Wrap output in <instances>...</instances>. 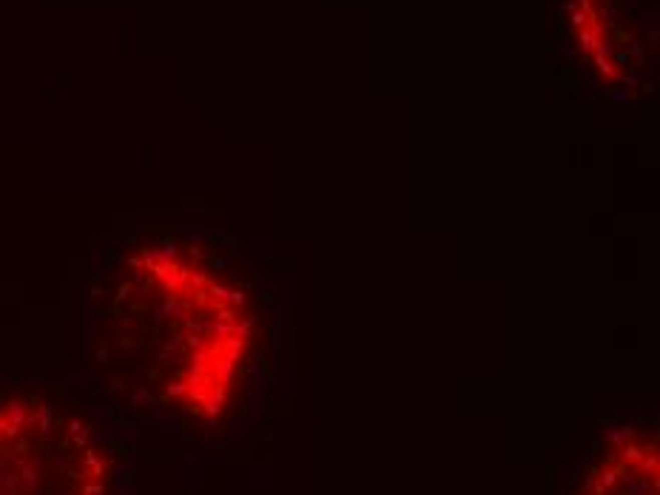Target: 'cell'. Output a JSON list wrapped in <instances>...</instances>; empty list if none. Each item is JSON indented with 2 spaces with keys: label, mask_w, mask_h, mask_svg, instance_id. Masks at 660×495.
Instances as JSON below:
<instances>
[{
  "label": "cell",
  "mask_w": 660,
  "mask_h": 495,
  "mask_svg": "<svg viewBox=\"0 0 660 495\" xmlns=\"http://www.w3.org/2000/svg\"><path fill=\"white\" fill-rule=\"evenodd\" d=\"M578 495H660V444L649 427H620L595 452Z\"/></svg>",
  "instance_id": "3"
},
{
  "label": "cell",
  "mask_w": 660,
  "mask_h": 495,
  "mask_svg": "<svg viewBox=\"0 0 660 495\" xmlns=\"http://www.w3.org/2000/svg\"><path fill=\"white\" fill-rule=\"evenodd\" d=\"M97 435L43 396H0V495H108Z\"/></svg>",
  "instance_id": "2"
},
{
  "label": "cell",
  "mask_w": 660,
  "mask_h": 495,
  "mask_svg": "<svg viewBox=\"0 0 660 495\" xmlns=\"http://www.w3.org/2000/svg\"><path fill=\"white\" fill-rule=\"evenodd\" d=\"M97 362L154 410L219 421L254 347L245 291L176 239L131 245L100 291Z\"/></svg>",
  "instance_id": "1"
}]
</instances>
